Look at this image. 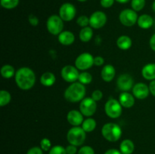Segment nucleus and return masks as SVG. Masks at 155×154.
<instances>
[{
    "label": "nucleus",
    "instance_id": "8",
    "mask_svg": "<svg viewBox=\"0 0 155 154\" xmlns=\"http://www.w3.org/2000/svg\"><path fill=\"white\" fill-rule=\"evenodd\" d=\"M76 67L80 70H86L94 65V57L87 52L82 53L77 57L75 60Z\"/></svg>",
    "mask_w": 155,
    "mask_h": 154
},
{
    "label": "nucleus",
    "instance_id": "32",
    "mask_svg": "<svg viewBox=\"0 0 155 154\" xmlns=\"http://www.w3.org/2000/svg\"><path fill=\"white\" fill-rule=\"evenodd\" d=\"M77 23L80 27H86L89 24V18L85 15H81L77 18Z\"/></svg>",
    "mask_w": 155,
    "mask_h": 154
},
{
    "label": "nucleus",
    "instance_id": "24",
    "mask_svg": "<svg viewBox=\"0 0 155 154\" xmlns=\"http://www.w3.org/2000/svg\"><path fill=\"white\" fill-rule=\"evenodd\" d=\"M93 36V31L91 27H83L80 32V39L83 42H88L91 40Z\"/></svg>",
    "mask_w": 155,
    "mask_h": 154
},
{
    "label": "nucleus",
    "instance_id": "23",
    "mask_svg": "<svg viewBox=\"0 0 155 154\" xmlns=\"http://www.w3.org/2000/svg\"><path fill=\"white\" fill-rule=\"evenodd\" d=\"M133 42H132L131 39L127 36H120L117 41V45L118 48L122 50H127L130 48Z\"/></svg>",
    "mask_w": 155,
    "mask_h": 154
},
{
    "label": "nucleus",
    "instance_id": "22",
    "mask_svg": "<svg viewBox=\"0 0 155 154\" xmlns=\"http://www.w3.org/2000/svg\"><path fill=\"white\" fill-rule=\"evenodd\" d=\"M134 143L131 140H129V139L123 140L120 146V149L123 154H132L134 151Z\"/></svg>",
    "mask_w": 155,
    "mask_h": 154
},
{
    "label": "nucleus",
    "instance_id": "28",
    "mask_svg": "<svg viewBox=\"0 0 155 154\" xmlns=\"http://www.w3.org/2000/svg\"><path fill=\"white\" fill-rule=\"evenodd\" d=\"M2 7L5 9H13L19 4V0H0Z\"/></svg>",
    "mask_w": 155,
    "mask_h": 154
},
{
    "label": "nucleus",
    "instance_id": "29",
    "mask_svg": "<svg viewBox=\"0 0 155 154\" xmlns=\"http://www.w3.org/2000/svg\"><path fill=\"white\" fill-rule=\"evenodd\" d=\"M79 82L83 85H88L91 83L92 81V76L89 72H83L80 73L78 79Z\"/></svg>",
    "mask_w": 155,
    "mask_h": 154
},
{
    "label": "nucleus",
    "instance_id": "18",
    "mask_svg": "<svg viewBox=\"0 0 155 154\" xmlns=\"http://www.w3.org/2000/svg\"><path fill=\"white\" fill-rule=\"evenodd\" d=\"M58 41L64 45H70L75 41V36L71 31H63L58 35Z\"/></svg>",
    "mask_w": 155,
    "mask_h": 154
},
{
    "label": "nucleus",
    "instance_id": "33",
    "mask_svg": "<svg viewBox=\"0 0 155 154\" xmlns=\"http://www.w3.org/2000/svg\"><path fill=\"white\" fill-rule=\"evenodd\" d=\"M51 141L48 138H43L40 141V148L44 151L50 150L51 149Z\"/></svg>",
    "mask_w": 155,
    "mask_h": 154
},
{
    "label": "nucleus",
    "instance_id": "31",
    "mask_svg": "<svg viewBox=\"0 0 155 154\" xmlns=\"http://www.w3.org/2000/svg\"><path fill=\"white\" fill-rule=\"evenodd\" d=\"M48 154H67L66 148L63 147L62 146L57 145V146H54L52 148H51Z\"/></svg>",
    "mask_w": 155,
    "mask_h": 154
},
{
    "label": "nucleus",
    "instance_id": "3",
    "mask_svg": "<svg viewBox=\"0 0 155 154\" xmlns=\"http://www.w3.org/2000/svg\"><path fill=\"white\" fill-rule=\"evenodd\" d=\"M101 134L107 140L115 142L120 138L122 135V130L117 124L108 122L102 127Z\"/></svg>",
    "mask_w": 155,
    "mask_h": 154
},
{
    "label": "nucleus",
    "instance_id": "9",
    "mask_svg": "<svg viewBox=\"0 0 155 154\" xmlns=\"http://www.w3.org/2000/svg\"><path fill=\"white\" fill-rule=\"evenodd\" d=\"M77 9L75 6L69 2L64 3L59 8V16L64 21H71L75 18Z\"/></svg>",
    "mask_w": 155,
    "mask_h": 154
},
{
    "label": "nucleus",
    "instance_id": "27",
    "mask_svg": "<svg viewBox=\"0 0 155 154\" xmlns=\"http://www.w3.org/2000/svg\"><path fill=\"white\" fill-rule=\"evenodd\" d=\"M11 99H12V97L8 91L5 90H2L0 91V106L1 107H4L9 104Z\"/></svg>",
    "mask_w": 155,
    "mask_h": 154
},
{
    "label": "nucleus",
    "instance_id": "17",
    "mask_svg": "<svg viewBox=\"0 0 155 154\" xmlns=\"http://www.w3.org/2000/svg\"><path fill=\"white\" fill-rule=\"evenodd\" d=\"M119 101L122 107L125 108H131L135 104V98L131 94L128 93L127 91H124L120 95Z\"/></svg>",
    "mask_w": 155,
    "mask_h": 154
},
{
    "label": "nucleus",
    "instance_id": "42",
    "mask_svg": "<svg viewBox=\"0 0 155 154\" xmlns=\"http://www.w3.org/2000/svg\"><path fill=\"white\" fill-rule=\"evenodd\" d=\"M149 44H150V47H151V49H152L153 51H155V33L152 36H151V39H150Z\"/></svg>",
    "mask_w": 155,
    "mask_h": 154
},
{
    "label": "nucleus",
    "instance_id": "46",
    "mask_svg": "<svg viewBox=\"0 0 155 154\" xmlns=\"http://www.w3.org/2000/svg\"><path fill=\"white\" fill-rule=\"evenodd\" d=\"M77 1L81 2H86V1H87V0H77Z\"/></svg>",
    "mask_w": 155,
    "mask_h": 154
},
{
    "label": "nucleus",
    "instance_id": "25",
    "mask_svg": "<svg viewBox=\"0 0 155 154\" xmlns=\"http://www.w3.org/2000/svg\"><path fill=\"white\" fill-rule=\"evenodd\" d=\"M96 127V122L94 119L92 118H88L83 121L82 124V128L86 132H92L95 130Z\"/></svg>",
    "mask_w": 155,
    "mask_h": 154
},
{
    "label": "nucleus",
    "instance_id": "35",
    "mask_svg": "<svg viewBox=\"0 0 155 154\" xmlns=\"http://www.w3.org/2000/svg\"><path fill=\"white\" fill-rule=\"evenodd\" d=\"M103 97V93L100 90H95L92 92V98L95 101H101Z\"/></svg>",
    "mask_w": 155,
    "mask_h": 154
},
{
    "label": "nucleus",
    "instance_id": "37",
    "mask_svg": "<svg viewBox=\"0 0 155 154\" xmlns=\"http://www.w3.org/2000/svg\"><path fill=\"white\" fill-rule=\"evenodd\" d=\"M28 21L32 26H37L39 24V18L35 16L34 14L29 15Z\"/></svg>",
    "mask_w": 155,
    "mask_h": 154
},
{
    "label": "nucleus",
    "instance_id": "38",
    "mask_svg": "<svg viewBox=\"0 0 155 154\" xmlns=\"http://www.w3.org/2000/svg\"><path fill=\"white\" fill-rule=\"evenodd\" d=\"M104 63V60L102 57L101 56H97V57H94V65L95 66H102Z\"/></svg>",
    "mask_w": 155,
    "mask_h": 154
},
{
    "label": "nucleus",
    "instance_id": "7",
    "mask_svg": "<svg viewBox=\"0 0 155 154\" xmlns=\"http://www.w3.org/2000/svg\"><path fill=\"white\" fill-rule=\"evenodd\" d=\"M138 15L133 9L127 8L120 13L119 20L123 25L126 27H132L138 21Z\"/></svg>",
    "mask_w": 155,
    "mask_h": 154
},
{
    "label": "nucleus",
    "instance_id": "39",
    "mask_svg": "<svg viewBox=\"0 0 155 154\" xmlns=\"http://www.w3.org/2000/svg\"><path fill=\"white\" fill-rule=\"evenodd\" d=\"M27 154H42V149L38 146L30 148Z\"/></svg>",
    "mask_w": 155,
    "mask_h": 154
},
{
    "label": "nucleus",
    "instance_id": "20",
    "mask_svg": "<svg viewBox=\"0 0 155 154\" xmlns=\"http://www.w3.org/2000/svg\"><path fill=\"white\" fill-rule=\"evenodd\" d=\"M142 76L147 80H154L155 79V63H148L142 70Z\"/></svg>",
    "mask_w": 155,
    "mask_h": 154
},
{
    "label": "nucleus",
    "instance_id": "41",
    "mask_svg": "<svg viewBox=\"0 0 155 154\" xmlns=\"http://www.w3.org/2000/svg\"><path fill=\"white\" fill-rule=\"evenodd\" d=\"M148 87H149V90L150 92L151 93V95L155 97V79L152 80V81L151 82V83L149 84V86H148Z\"/></svg>",
    "mask_w": 155,
    "mask_h": 154
},
{
    "label": "nucleus",
    "instance_id": "10",
    "mask_svg": "<svg viewBox=\"0 0 155 154\" xmlns=\"http://www.w3.org/2000/svg\"><path fill=\"white\" fill-rule=\"evenodd\" d=\"M96 101H94L92 98H84L80 103V112L85 116H91L94 115L96 111Z\"/></svg>",
    "mask_w": 155,
    "mask_h": 154
},
{
    "label": "nucleus",
    "instance_id": "43",
    "mask_svg": "<svg viewBox=\"0 0 155 154\" xmlns=\"http://www.w3.org/2000/svg\"><path fill=\"white\" fill-rule=\"evenodd\" d=\"M104 154H123L120 151L117 150V149H108L105 152Z\"/></svg>",
    "mask_w": 155,
    "mask_h": 154
},
{
    "label": "nucleus",
    "instance_id": "2",
    "mask_svg": "<svg viewBox=\"0 0 155 154\" xmlns=\"http://www.w3.org/2000/svg\"><path fill=\"white\" fill-rule=\"evenodd\" d=\"M86 88L80 82H73L64 91V98L68 101L77 103L84 99Z\"/></svg>",
    "mask_w": 155,
    "mask_h": 154
},
{
    "label": "nucleus",
    "instance_id": "11",
    "mask_svg": "<svg viewBox=\"0 0 155 154\" xmlns=\"http://www.w3.org/2000/svg\"><path fill=\"white\" fill-rule=\"evenodd\" d=\"M107 22V16L103 11H97L92 13L89 18V25L94 29H100Z\"/></svg>",
    "mask_w": 155,
    "mask_h": 154
},
{
    "label": "nucleus",
    "instance_id": "30",
    "mask_svg": "<svg viewBox=\"0 0 155 154\" xmlns=\"http://www.w3.org/2000/svg\"><path fill=\"white\" fill-rule=\"evenodd\" d=\"M145 5V0H131V7L136 11H140Z\"/></svg>",
    "mask_w": 155,
    "mask_h": 154
},
{
    "label": "nucleus",
    "instance_id": "1",
    "mask_svg": "<svg viewBox=\"0 0 155 154\" xmlns=\"http://www.w3.org/2000/svg\"><path fill=\"white\" fill-rule=\"evenodd\" d=\"M36 82V75L30 68L21 67L15 73V82L22 90L32 88Z\"/></svg>",
    "mask_w": 155,
    "mask_h": 154
},
{
    "label": "nucleus",
    "instance_id": "16",
    "mask_svg": "<svg viewBox=\"0 0 155 154\" xmlns=\"http://www.w3.org/2000/svg\"><path fill=\"white\" fill-rule=\"evenodd\" d=\"M115 74H116L115 68L112 65L107 64L105 65L101 69V76L104 81L110 82L114 79Z\"/></svg>",
    "mask_w": 155,
    "mask_h": 154
},
{
    "label": "nucleus",
    "instance_id": "44",
    "mask_svg": "<svg viewBox=\"0 0 155 154\" xmlns=\"http://www.w3.org/2000/svg\"><path fill=\"white\" fill-rule=\"evenodd\" d=\"M116 2H117L118 3H121V4H125V3H127L128 2H130V0H115Z\"/></svg>",
    "mask_w": 155,
    "mask_h": 154
},
{
    "label": "nucleus",
    "instance_id": "36",
    "mask_svg": "<svg viewBox=\"0 0 155 154\" xmlns=\"http://www.w3.org/2000/svg\"><path fill=\"white\" fill-rule=\"evenodd\" d=\"M115 0H101L100 1V4L104 8H110L114 3Z\"/></svg>",
    "mask_w": 155,
    "mask_h": 154
},
{
    "label": "nucleus",
    "instance_id": "14",
    "mask_svg": "<svg viewBox=\"0 0 155 154\" xmlns=\"http://www.w3.org/2000/svg\"><path fill=\"white\" fill-rule=\"evenodd\" d=\"M133 93L134 97H136V98L143 100L149 95V87L142 82L137 83V84L134 85V86H133Z\"/></svg>",
    "mask_w": 155,
    "mask_h": 154
},
{
    "label": "nucleus",
    "instance_id": "12",
    "mask_svg": "<svg viewBox=\"0 0 155 154\" xmlns=\"http://www.w3.org/2000/svg\"><path fill=\"white\" fill-rule=\"evenodd\" d=\"M78 69L71 65H67L61 69V76L68 82H76L79 79Z\"/></svg>",
    "mask_w": 155,
    "mask_h": 154
},
{
    "label": "nucleus",
    "instance_id": "45",
    "mask_svg": "<svg viewBox=\"0 0 155 154\" xmlns=\"http://www.w3.org/2000/svg\"><path fill=\"white\" fill-rule=\"evenodd\" d=\"M152 10L154 11V12H155V0L154 1V2L152 3Z\"/></svg>",
    "mask_w": 155,
    "mask_h": 154
},
{
    "label": "nucleus",
    "instance_id": "26",
    "mask_svg": "<svg viewBox=\"0 0 155 154\" xmlns=\"http://www.w3.org/2000/svg\"><path fill=\"white\" fill-rule=\"evenodd\" d=\"M15 73V68L9 64L4 65L1 69V75L5 79H11Z\"/></svg>",
    "mask_w": 155,
    "mask_h": 154
},
{
    "label": "nucleus",
    "instance_id": "13",
    "mask_svg": "<svg viewBox=\"0 0 155 154\" xmlns=\"http://www.w3.org/2000/svg\"><path fill=\"white\" fill-rule=\"evenodd\" d=\"M133 77L130 74H122L120 75L117 81L118 88L122 91H128L130 89H133Z\"/></svg>",
    "mask_w": 155,
    "mask_h": 154
},
{
    "label": "nucleus",
    "instance_id": "15",
    "mask_svg": "<svg viewBox=\"0 0 155 154\" xmlns=\"http://www.w3.org/2000/svg\"><path fill=\"white\" fill-rule=\"evenodd\" d=\"M67 119L68 122L73 126H79L83 122V115L82 114L81 112L78 110H71L68 113Z\"/></svg>",
    "mask_w": 155,
    "mask_h": 154
},
{
    "label": "nucleus",
    "instance_id": "5",
    "mask_svg": "<svg viewBox=\"0 0 155 154\" xmlns=\"http://www.w3.org/2000/svg\"><path fill=\"white\" fill-rule=\"evenodd\" d=\"M63 20L59 15H51L48 18L46 27L48 31L52 35H59L64 28Z\"/></svg>",
    "mask_w": 155,
    "mask_h": 154
},
{
    "label": "nucleus",
    "instance_id": "40",
    "mask_svg": "<svg viewBox=\"0 0 155 154\" xmlns=\"http://www.w3.org/2000/svg\"><path fill=\"white\" fill-rule=\"evenodd\" d=\"M66 152L67 154H76L77 152V146L72 144L69 145L66 147Z\"/></svg>",
    "mask_w": 155,
    "mask_h": 154
},
{
    "label": "nucleus",
    "instance_id": "19",
    "mask_svg": "<svg viewBox=\"0 0 155 154\" xmlns=\"http://www.w3.org/2000/svg\"><path fill=\"white\" fill-rule=\"evenodd\" d=\"M154 19L149 14H142L138 18L137 24L142 29H148L154 24Z\"/></svg>",
    "mask_w": 155,
    "mask_h": 154
},
{
    "label": "nucleus",
    "instance_id": "6",
    "mask_svg": "<svg viewBox=\"0 0 155 154\" xmlns=\"http://www.w3.org/2000/svg\"><path fill=\"white\" fill-rule=\"evenodd\" d=\"M104 110L107 116L112 119H116L122 114V105L120 101L115 99H110L105 104Z\"/></svg>",
    "mask_w": 155,
    "mask_h": 154
},
{
    "label": "nucleus",
    "instance_id": "4",
    "mask_svg": "<svg viewBox=\"0 0 155 154\" xmlns=\"http://www.w3.org/2000/svg\"><path fill=\"white\" fill-rule=\"evenodd\" d=\"M86 131L79 126H74L68 131L67 139L71 144L74 146H80L86 140Z\"/></svg>",
    "mask_w": 155,
    "mask_h": 154
},
{
    "label": "nucleus",
    "instance_id": "21",
    "mask_svg": "<svg viewBox=\"0 0 155 154\" xmlns=\"http://www.w3.org/2000/svg\"><path fill=\"white\" fill-rule=\"evenodd\" d=\"M55 75L51 72H44L40 77L41 84L43 85L44 86H47V87L53 85L55 82Z\"/></svg>",
    "mask_w": 155,
    "mask_h": 154
},
{
    "label": "nucleus",
    "instance_id": "34",
    "mask_svg": "<svg viewBox=\"0 0 155 154\" xmlns=\"http://www.w3.org/2000/svg\"><path fill=\"white\" fill-rule=\"evenodd\" d=\"M78 154H95V152L91 146H84L79 149Z\"/></svg>",
    "mask_w": 155,
    "mask_h": 154
}]
</instances>
